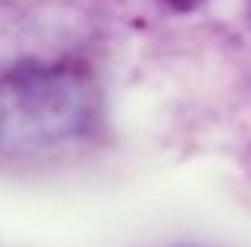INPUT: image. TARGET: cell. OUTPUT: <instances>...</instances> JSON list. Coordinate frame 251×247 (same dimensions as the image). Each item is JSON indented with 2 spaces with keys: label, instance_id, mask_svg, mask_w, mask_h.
<instances>
[{
  "label": "cell",
  "instance_id": "6da1fadb",
  "mask_svg": "<svg viewBox=\"0 0 251 247\" xmlns=\"http://www.w3.org/2000/svg\"><path fill=\"white\" fill-rule=\"evenodd\" d=\"M100 116L94 80L71 65L0 71V160L36 157L90 135Z\"/></svg>",
  "mask_w": 251,
  "mask_h": 247
},
{
  "label": "cell",
  "instance_id": "7a4b0ae2",
  "mask_svg": "<svg viewBox=\"0 0 251 247\" xmlns=\"http://www.w3.org/2000/svg\"><path fill=\"white\" fill-rule=\"evenodd\" d=\"M168 3H171V7H177V10H190L197 0H168Z\"/></svg>",
  "mask_w": 251,
  "mask_h": 247
}]
</instances>
